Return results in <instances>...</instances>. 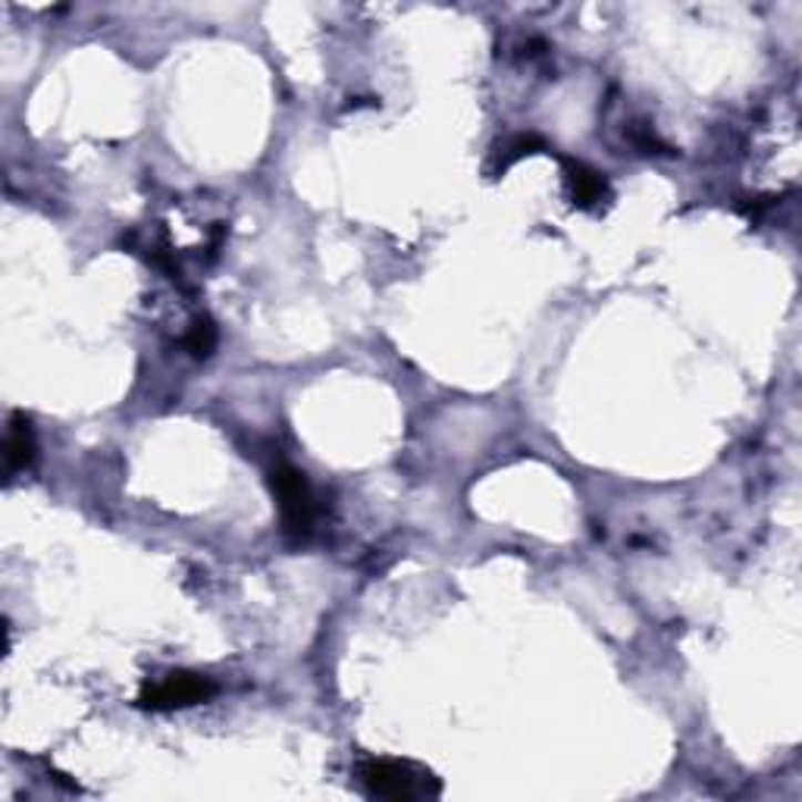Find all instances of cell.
Here are the masks:
<instances>
[{
  "instance_id": "cell-5",
  "label": "cell",
  "mask_w": 802,
  "mask_h": 802,
  "mask_svg": "<svg viewBox=\"0 0 802 802\" xmlns=\"http://www.w3.org/2000/svg\"><path fill=\"white\" fill-rule=\"evenodd\" d=\"M3 452H7V471L10 474L25 471L35 461V433H32V423L25 420V414H13V420H10Z\"/></svg>"
},
{
  "instance_id": "cell-1",
  "label": "cell",
  "mask_w": 802,
  "mask_h": 802,
  "mask_svg": "<svg viewBox=\"0 0 802 802\" xmlns=\"http://www.w3.org/2000/svg\"><path fill=\"white\" fill-rule=\"evenodd\" d=\"M358 778L370 796L395 802L430 800L442 793V784L433 771L414 765V762H399V759H370L358 768Z\"/></svg>"
},
{
  "instance_id": "cell-4",
  "label": "cell",
  "mask_w": 802,
  "mask_h": 802,
  "mask_svg": "<svg viewBox=\"0 0 802 802\" xmlns=\"http://www.w3.org/2000/svg\"><path fill=\"white\" fill-rule=\"evenodd\" d=\"M565 176L570 185V198L577 207H599L602 200L608 198V179L599 169L580 164V161H565Z\"/></svg>"
},
{
  "instance_id": "cell-2",
  "label": "cell",
  "mask_w": 802,
  "mask_h": 802,
  "mask_svg": "<svg viewBox=\"0 0 802 802\" xmlns=\"http://www.w3.org/2000/svg\"><path fill=\"white\" fill-rule=\"evenodd\" d=\"M270 486H274L276 502L282 511V527L295 539H305L313 527V493H310L308 480L301 471H295L292 464H276L270 471Z\"/></svg>"
},
{
  "instance_id": "cell-6",
  "label": "cell",
  "mask_w": 802,
  "mask_h": 802,
  "mask_svg": "<svg viewBox=\"0 0 802 802\" xmlns=\"http://www.w3.org/2000/svg\"><path fill=\"white\" fill-rule=\"evenodd\" d=\"M217 346V329L214 323L207 320V317H200L195 320V327L188 329V336H185V348L195 354V358H207L210 351Z\"/></svg>"
},
{
  "instance_id": "cell-3",
  "label": "cell",
  "mask_w": 802,
  "mask_h": 802,
  "mask_svg": "<svg viewBox=\"0 0 802 802\" xmlns=\"http://www.w3.org/2000/svg\"><path fill=\"white\" fill-rule=\"evenodd\" d=\"M214 693H217V683L210 677L176 671V675L161 677L157 683H147L138 696V702L151 711H173L207 702Z\"/></svg>"
},
{
  "instance_id": "cell-7",
  "label": "cell",
  "mask_w": 802,
  "mask_h": 802,
  "mask_svg": "<svg viewBox=\"0 0 802 802\" xmlns=\"http://www.w3.org/2000/svg\"><path fill=\"white\" fill-rule=\"evenodd\" d=\"M539 147H543V138H539V135H521V138H514L508 145V154H505V164L502 166H511L514 161L527 157V154L539 151Z\"/></svg>"
}]
</instances>
